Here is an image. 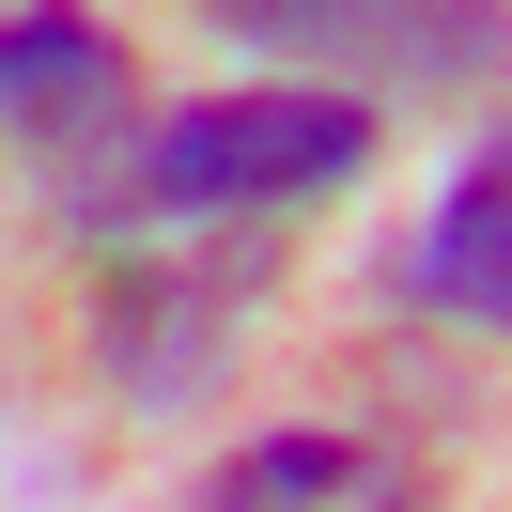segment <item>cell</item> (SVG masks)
Here are the masks:
<instances>
[{"instance_id": "6da1fadb", "label": "cell", "mask_w": 512, "mask_h": 512, "mask_svg": "<svg viewBox=\"0 0 512 512\" xmlns=\"http://www.w3.org/2000/svg\"><path fill=\"white\" fill-rule=\"evenodd\" d=\"M373 171V109L357 94H295V78H249V94H202V109H156V125H109L78 171H47L63 187L78 233H125V218H280V202L311 187H357Z\"/></svg>"}, {"instance_id": "7a4b0ae2", "label": "cell", "mask_w": 512, "mask_h": 512, "mask_svg": "<svg viewBox=\"0 0 512 512\" xmlns=\"http://www.w3.org/2000/svg\"><path fill=\"white\" fill-rule=\"evenodd\" d=\"M202 512H435V481L388 435H326V419H280L233 466H202Z\"/></svg>"}, {"instance_id": "3957f363", "label": "cell", "mask_w": 512, "mask_h": 512, "mask_svg": "<svg viewBox=\"0 0 512 512\" xmlns=\"http://www.w3.org/2000/svg\"><path fill=\"white\" fill-rule=\"evenodd\" d=\"M0 125H32L47 171H78L125 125V32L109 16H0Z\"/></svg>"}, {"instance_id": "277c9868", "label": "cell", "mask_w": 512, "mask_h": 512, "mask_svg": "<svg viewBox=\"0 0 512 512\" xmlns=\"http://www.w3.org/2000/svg\"><path fill=\"white\" fill-rule=\"evenodd\" d=\"M264 280V249H218L202 280H125V311H109V357H125V388H187V357H218L233 342V295Z\"/></svg>"}, {"instance_id": "5b68a950", "label": "cell", "mask_w": 512, "mask_h": 512, "mask_svg": "<svg viewBox=\"0 0 512 512\" xmlns=\"http://www.w3.org/2000/svg\"><path fill=\"white\" fill-rule=\"evenodd\" d=\"M419 295H435L450 326H497L512 311V156H466L435 202V233H419Z\"/></svg>"}]
</instances>
